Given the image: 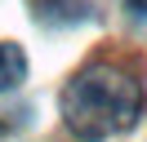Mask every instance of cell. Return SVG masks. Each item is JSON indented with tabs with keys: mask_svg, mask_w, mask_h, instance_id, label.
<instances>
[{
	"mask_svg": "<svg viewBox=\"0 0 147 142\" xmlns=\"http://www.w3.org/2000/svg\"><path fill=\"white\" fill-rule=\"evenodd\" d=\"M125 9H129L134 18H143V13H147V0H125Z\"/></svg>",
	"mask_w": 147,
	"mask_h": 142,
	"instance_id": "4",
	"label": "cell"
},
{
	"mask_svg": "<svg viewBox=\"0 0 147 142\" xmlns=\"http://www.w3.org/2000/svg\"><path fill=\"white\" fill-rule=\"evenodd\" d=\"M143 115V80L120 62H89L63 89V120L80 142H98L134 129Z\"/></svg>",
	"mask_w": 147,
	"mask_h": 142,
	"instance_id": "1",
	"label": "cell"
},
{
	"mask_svg": "<svg viewBox=\"0 0 147 142\" xmlns=\"http://www.w3.org/2000/svg\"><path fill=\"white\" fill-rule=\"evenodd\" d=\"M22 80H27V53H22L18 44L0 40V93H9V89H18Z\"/></svg>",
	"mask_w": 147,
	"mask_h": 142,
	"instance_id": "3",
	"label": "cell"
},
{
	"mask_svg": "<svg viewBox=\"0 0 147 142\" xmlns=\"http://www.w3.org/2000/svg\"><path fill=\"white\" fill-rule=\"evenodd\" d=\"M5 133H9V129H5V120H0V138H5Z\"/></svg>",
	"mask_w": 147,
	"mask_h": 142,
	"instance_id": "5",
	"label": "cell"
},
{
	"mask_svg": "<svg viewBox=\"0 0 147 142\" xmlns=\"http://www.w3.org/2000/svg\"><path fill=\"white\" fill-rule=\"evenodd\" d=\"M31 13L45 27H76L89 18V0H31Z\"/></svg>",
	"mask_w": 147,
	"mask_h": 142,
	"instance_id": "2",
	"label": "cell"
}]
</instances>
